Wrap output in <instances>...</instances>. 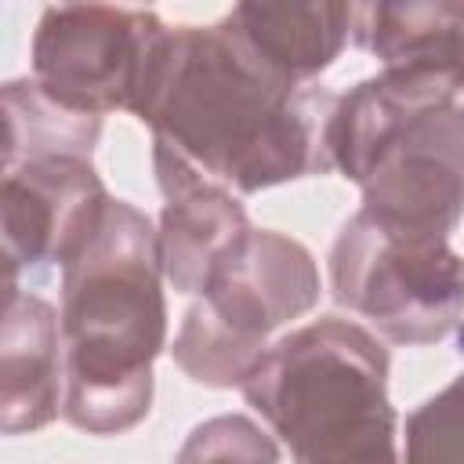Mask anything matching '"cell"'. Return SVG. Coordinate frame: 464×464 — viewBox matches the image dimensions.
I'll return each mask as SVG.
<instances>
[{"label":"cell","mask_w":464,"mask_h":464,"mask_svg":"<svg viewBox=\"0 0 464 464\" xmlns=\"http://www.w3.org/2000/svg\"><path fill=\"white\" fill-rule=\"evenodd\" d=\"M402 464H464V373L406 417Z\"/></svg>","instance_id":"9a60e30c"},{"label":"cell","mask_w":464,"mask_h":464,"mask_svg":"<svg viewBox=\"0 0 464 464\" xmlns=\"http://www.w3.org/2000/svg\"><path fill=\"white\" fill-rule=\"evenodd\" d=\"M326 272L334 301L392 344H435L464 319V257L450 239L388 232L355 210L330 246Z\"/></svg>","instance_id":"5b68a950"},{"label":"cell","mask_w":464,"mask_h":464,"mask_svg":"<svg viewBox=\"0 0 464 464\" xmlns=\"http://www.w3.org/2000/svg\"><path fill=\"white\" fill-rule=\"evenodd\" d=\"M312 250L283 232L250 228L210 268L170 344L174 366L203 388H243L279 341L276 334L319 304Z\"/></svg>","instance_id":"277c9868"},{"label":"cell","mask_w":464,"mask_h":464,"mask_svg":"<svg viewBox=\"0 0 464 464\" xmlns=\"http://www.w3.org/2000/svg\"><path fill=\"white\" fill-rule=\"evenodd\" d=\"M65 355L62 315L33 290H4L0 341V428L29 435L62 413Z\"/></svg>","instance_id":"8fae6325"},{"label":"cell","mask_w":464,"mask_h":464,"mask_svg":"<svg viewBox=\"0 0 464 464\" xmlns=\"http://www.w3.org/2000/svg\"><path fill=\"white\" fill-rule=\"evenodd\" d=\"M221 18L272 76L315 87L352 40L355 4H239Z\"/></svg>","instance_id":"7c38bea8"},{"label":"cell","mask_w":464,"mask_h":464,"mask_svg":"<svg viewBox=\"0 0 464 464\" xmlns=\"http://www.w3.org/2000/svg\"><path fill=\"white\" fill-rule=\"evenodd\" d=\"M239 392L294 464H402L388 348L355 319L323 315L283 334Z\"/></svg>","instance_id":"3957f363"},{"label":"cell","mask_w":464,"mask_h":464,"mask_svg":"<svg viewBox=\"0 0 464 464\" xmlns=\"http://www.w3.org/2000/svg\"><path fill=\"white\" fill-rule=\"evenodd\" d=\"M156 225L109 199L94 236L62 268V420L123 435L152 410L156 355L167 348V297Z\"/></svg>","instance_id":"7a4b0ae2"},{"label":"cell","mask_w":464,"mask_h":464,"mask_svg":"<svg viewBox=\"0 0 464 464\" xmlns=\"http://www.w3.org/2000/svg\"><path fill=\"white\" fill-rule=\"evenodd\" d=\"M460 102L457 80L424 65H384L337 94L330 112V163L341 178L362 181L381 149L417 116Z\"/></svg>","instance_id":"30bf717a"},{"label":"cell","mask_w":464,"mask_h":464,"mask_svg":"<svg viewBox=\"0 0 464 464\" xmlns=\"http://www.w3.org/2000/svg\"><path fill=\"white\" fill-rule=\"evenodd\" d=\"M170 25L145 7H44L29 44V76L69 112L109 116L134 109Z\"/></svg>","instance_id":"8992f818"},{"label":"cell","mask_w":464,"mask_h":464,"mask_svg":"<svg viewBox=\"0 0 464 464\" xmlns=\"http://www.w3.org/2000/svg\"><path fill=\"white\" fill-rule=\"evenodd\" d=\"M334 105L337 91L283 83L218 18L167 33L130 116L214 181L254 196L334 170Z\"/></svg>","instance_id":"6da1fadb"},{"label":"cell","mask_w":464,"mask_h":464,"mask_svg":"<svg viewBox=\"0 0 464 464\" xmlns=\"http://www.w3.org/2000/svg\"><path fill=\"white\" fill-rule=\"evenodd\" d=\"M152 170L163 196L156 225L163 276L174 294L196 297L218 257L250 232L246 210L228 185L214 181L163 141H152Z\"/></svg>","instance_id":"9c48e42d"},{"label":"cell","mask_w":464,"mask_h":464,"mask_svg":"<svg viewBox=\"0 0 464 464\" xmlns=\"http://www.w3.org/2000/svg\"><path fill=\"white\" fill-rule=\"evenodd\" d=\"M102 138L98 116H80L51 102L33 76L4 83V170L51 160L80 156L91 160Z\"/></svg>","instance_id":"5bb4252c"},{"label":"cell","mask_w":464,"mask_h":464,"mask_svg":"<svg viewBox=\"0 0 464 464\" xmlns=\"http://www.w3.org/2000/svg\"><path fill=\"white\" fill-rule=\"evenodd\" d=\"M174 464H279V442L246 413H218L185 435Z\"/></svg>","instance_id":"2e32d148"},{"label":"cell","mask_w":464,"mask_h":464,"mask_svg":"<svg viewBox=\"0 0 464 464\" xmlns=\"http://www.w3.org/2000/svg\"><path fill=\"white\" fill-rule=\"evenodd\" d=\"M109 199L94 163L80 156L4 170V290H22V279L65 268L94 236Z\"/></svg>","instance_id":"ba28073f"},{"label":"cell","mask_w":464,"mask_h":464,"mask_svg":"<svg viewBox=\"0 0 464 464\" xmlns=\"http://www.w3.org/2000/svg\"><path fill=\"white\" fill-rule=\"evenodd\" d=\"M352 44L384 65H424L457 80L464 98V4H355Z\"/></svg>","instance_id":"4fadbf2b"},{"label":"cell","mask_w":464,"mask_h":464,"mask_svg":"<svg viewBox=\"0 0 464 464\" xmlns=\"http://www.w3.org/2000/svg\"><path fill=\"white\" fill-rule=\"evenodd\" d=\"M359 214L388 232L450 239L464 221V102L402 127L359 181Z\"/></svg>","instance_id":"52a82bcc"}]
</instances>
